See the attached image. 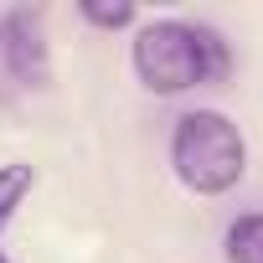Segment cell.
<instances>
[{
  "mask_svg": "<svg viewBox=\"0 0 263 263\" xmlns=\"http://www.w3.org/2000/svg\"><path fill=\"white\" fill-rule=\"evenodd\" d=\"M129 62H135V78L160 93V98H176V93H191L201 83H217L232 72V52L227 42L206 26V21H150L135 31V47H129Z\"/></svg>",
  "mask_w": 263,
  "mask_h": 263,
  "instance_id": "1",
  "label": "cell"
},
{
  "mask_svg": "<svg viewBox=\"0 0 263 263\" xmlns=\"http://www.w3.org/2000/svg\"><path fill=\"white\" fill-rule=\"evenodd\" d=\"M171 171L196 196H227L248 176V140L222 108H191L171 129Z\"/></svg>",
  "mask_w": 263,
  "mask_h": 263,
  "instance_id": "2",
  "label": "cell"
},
{
  "mask_svg": "<svg viewBox=\"0 0 263 263\" xmlns=\"http://www.w3.org/2000/svg\"><path fill=\"white\" fill-rule=\"evenodd\" d=\"M6 36H0V57H6L11 78L26 88H47L52 83V47H47V11H11L0 16Z\"/></svg>",
  "mask_w": 263,
  "mask_h": 263,
  "instance_id": "3",
  "label": "cell"
},
{
  "mask_svg": "<svg viewBox=\"0 0 263 263\" xmlns=\"http://www.w3.org/2000/svg\"><path fill=\"white\" fill-rule=\"evenodd\" d=\"M31 191H36V165H26V160L0 165V232L16 222V212L26 206Z\"/></svg>",
  "mask_w": 263,
  "mask_h": 263,
  "instance_id": "4",
  "label": "cell"
},
{
  "mask_svg": "<svg viewBox=\"0 0 263 263\" xmlns=\"http://www.w3.org/2000/svg\"><path fill=\"white\" fill-rule=\"evenodd\" d=\"M222 248H227V263H263V212H242L227 227Z\"/></svg>",
  "mask_w": 263,
  "mask_h": 263,
  "instance_id": "5",
  "label": "cell"
},
{
  "mask_svg": "<svg viewBox=\"0 0 263 263\" xmlns=\"http://www.w3.org/2000/svg\"><path fill=\"white\" fill-rule=\"evenodd\" d=\"M83 21L103 26V31H119V26H135V6H98V0H83Z\"/></svg>",
  "mask_w": 263,
  "mask_h": 263,
  "instance_id": "6",
  "label": "cell"
},
{
  "mask_svg": "<svg viewBox=\"0 0 263 263\" xmlns=\"http://www.w3.org/2000/svg\"><path fill=\"white\" fill-rule=\"evenodd\" d=\"M0 36H6V26H0Z\"/></svg>",
  "mask_w": 263,
  "mask_h": 263,
  "instance_id": "7",
  "label": "cell"
}]
</instances>
